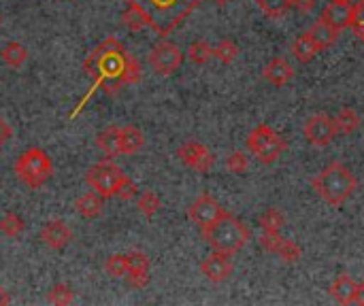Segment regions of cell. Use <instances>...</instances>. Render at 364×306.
<instances>
[{"label":"cell","instance_id":"f35d334b","mask_svg":"<svg viewBox=\"0 0 364 306\" xmlns=\"http://www.w3.org/2000/svg\"><path fill=\"white\" fill-rule=\"evenodd\" d=\"M354 305H364V283L356 285V294H354Z\"/></svg>","mask_w":364,"mask_h":306},{"label":"cell","instance_id":"f1b7e54d","mask_svg":"<svg viewBox=\"0 0 364 306\" xmlns=\"http://www.w3.org/2000/svg\"><path fill=\"white\" fill-rule=\"evenodd\" d=\"M23 230H26V224H23V219H21L17 213H6V215L0 217V232H2L4 236L15 239V236H19Z\"/></svg>","mask_w":364,"mask_h":306},{"label":"cell","instance_id":"ba28073f","mask_svg":"<svg viewBox=\"0 0 364 306\" xmlns=\"http://www.w3.org/2000/svg\"><path fill=\"white\" fill-rule=\"evenodd\" d=\"M181 62H183V53H181V49L175 43L162 40L160 45H156L149 51V64L162 77H168L175 70H179Z\"/></svg>","mask_w":364,"mask_h":306},{"label":"cell","instance_id":"3957f363","mask_svg":"<svg viewBox=\"0 0 364 306\" xmlns=\"http://www.w3.org/2000/svg\"><path fill=\"white\" fill-rule=\"evenodd\" d=\"M314 190L320 194L324 202L331 207H341L346 204L358 190V179L356 175L341 162H331L314 181Z\"/></svg>","mask_w":364,"mask_h":306},{"label":"cell","instance_id":"60d3db41","mask_svg":"<svg viewBox=\"0 0 364 306\" xmlns=\"http://www.w3.org/2000/svg\"><path fill=\"white\" fill-rule=\"evenodd\" d=\"M6 305H11V296L6 294V290L0 285V306H6Z\"/></svg>","mask_w":364,"mask_h":306},{"label":"cell","instance_id":"4fadbf2b","mask_svg":"<svg viewBox=\"0 0 364 306\" xmlns=\"http://www.w3.org/2000/svg\"><path fill=\"white\" fill-rule=\"evenodd\" d=\"M41 241L45 247L53 249V251H60L64 249L70 241H73V230L66 226V222L62 219H51L47 222L43 228H41Z\"/></svg>","mask_w":364,"mask_h":306},{"label":"cell","instance_id":"7c38bea8","mask_svg":"<svg viewBox=\"0 0 364 306\" xmlns=\"http://www.w3.org/2000/svg\"><path fill=\"white\" fill-rule=\"evenodd\" d=\"M235 266L230 262V256H224V253H218L213 251L211 256H207L203 262H200V273L211 281V283H224L230 279Z\"/></svg>","mask_w":364,"mask_h":306},{"label":"cell","instance_id":"8fae6325","mask_svg":"<svg viewBox=\"0 0 364 306\" xmlns=\"http://www.w3.org/2000/svg\"><path fill=\"white\" fill-rule=\"evenodd\" d=\"M224 213H226V211L220 207V202H218L215 198H211L209 194L198 196V198L192 202L190 211H188L190 219H192L200 230H207V228H209L211 224H215Z\"/></svg>","mask_w":364,"mask_h":306},{"label":"cell","instance_id":"f6af8a7d","mask_svg":"<svg viewBox=\"0 0 364 306\" xmlns=\"http://www.w3.org/2000/svg\"><path fill=\"white\" fill-rule=\"evenodd\" d=\"M363 2H364V0H363Z\"/></svg>","mask_w":364,"mask_h":306},{"label":"cell","instance_id":"2e32d148","mask_svg":"<svg viewBox=\"0 0 364 306\" xmlns=\"http://www.w3.org/2000/svg\"><path fill=\"white\" fill-rule=\"evenodd\" d=\"M96 145L109 160L122 155V128H117V126L107 128L105 132H100L96 136Z\"/></svg>","mask_w":364,"mask_h":306},{"label":"cell","instance_id":"8d00e7d4","mask_svg":"<svg viewBox=\"0 0 364 306\" xmlns=\"http://www.w3.org/2000/svg\"><path fill=\"white\" fill-rule=\"evenodd\" d=\"M11 136H13V130H11V126L0 117V149L11 141Z\"/></svg>","mask_w":364,"mask_h":306},{"label":"cell","instance_id":"7bdbcfd3","mask_svg":"<svg viewBox=\"0 0 364 306\" xmlns=\"http://www.w3.org/2000/svg\"><path fill=\"white\" fill-rule=\"evenodd\" d=\"M335 2H354V0H335Z\"/></svg>","mask_w":364,"mask_h":306},{"label":"cell","instance_id":"836d02e7","mask_svg":"<svg viewBox=\"0 0 364 306\" xmlns=\"http://www.w3.org/2000/svg\"><path fill=\"white\" fill-rule=\"evenodd\" d=\"M124 279L128 281L130 288L143 290L149 283V271H128V275Z\"/></svg>","mask_w":364,"mask_h":306},{"label":"cell","instance_id":"d6a6232c","mask_svg":"<svg viewBox=\"0 0 364 306\" xmlns=\"http://www.w3.org/2000/svg\"><path fill=\"white\" fill-rule=\"evenodd\" d=\"M226 168L235 175H243L247 168H250V158L243 153V151H232L228 158H226Z\"/></svg>","mask_w":364,"mask_h":306},{"label":"cell","instance_id":"ac0fdd59","mask_svg":"<svg viewBox=\"0 0 364 306\" xmlns=\"http://www.w3.org/2000/svg\"><path fill=\"white\" fill-rule=\"evenodd\" d=\"M356 281L350 275H339L333 285H331V296L339 302V305H354V294H356Z\"/></svg>","mask_w":364,"mask_h":306},{"label":"cell","instance_id":"9c48e42d","mask_svg":"<svg viewBox=\"0 0 364 306\" xmlns=\"http://www.w3.org/2000/svg\"><path fill=\"white\" fill-rule=\"evenodd\" d=\"M303 134H305V138H307L309 145H314V147H326V145H331L337 138V128H335V121H333L331 115L318 113V115H311L305 121Z\"/></svg>","mask_w":364,"mask_h":306},{"label":"cell","instance_id":"cb8c5ba5","mask_svg":"<svg viewBox=\"0 0 364 306\" xmlns=\"http://www.w3.org/2000/svg\"><path fill=\"white\" fill-rule=\"evenodd\" d=\"M258 224H260L262 232H282V228L286 226V217L279 209L271 207L260 215Z\"/></svg>","mask_w":364,"mask_h":306},{"label":"cell","instance_id":"ee69618b","mask_svg":"<svg viewBox=\"0 0 364 306\" xmlns=\"http://www.w3.org/2000/svg\"><path fill=\"white\" fill-rule=\"evenodd\" d=\"M0 21H2V15H0Z\"/></svg>","mask_w":364,"mask_h":306},{"label":"cell","instance_id":"f546056e","mask_svg":"<svg viewBox=\"0 0 364 306\" xmlns=\"http://www.w3.org/2000/svg\"><path fill=\"white\" fill-rule=\"evenodd\" d=\"M105 268H107V275H109V277H113V279H124V277L128 275V271H130V266H128V256H124V253L111 256V258L107 260Z\"/></svg>","mask_w":364,"mask_h":306},{"label":"cell","instance_id":"9a60e30c","mask_svg":"<svg viewBox=\"0 0 364 306\" xmlns=\"http://www.w3.org/2000/svg\"><path fill=\"white\" fill-rule=\"evenodd\" d=\"M262 77L273 83L275 87H284L286 83H290L294 79V66L286 60V58H273L264 70H262Z\"/></svg>","mask_w":364,"mask_h":306},{"label":"cell","instance_id":"4dcf8cb0","mask_svg":"<svg viewBox=\"0 0 364 306\" xmlns=\"http://www.w3.org/2000/svg\"><path fill=\"white\" fill-rule=\"evenodd\" d=\"M258 6H260L262 13L277 19V17L286 15L292 9V0H258Z\"/></svg>","mask_w":364,"mask_h":306},{"label":"cell","instance_id":"d6986e66","mask_svg":"<svg viewBox=\"0 0 364 306\" xmlns=\"http://www.w3.org/2000/svg\"><path fill=\"white\" fill-rule=\"evenodd\" d=\"M75 209H77V213H79L83 219H96V217L102 213V198H100L96 192L81 194V196L75 200Z\"/></svg>","mask_w":364,"mask_h":306},{"label":"cell","instance_id":"484cf974","mask_svg":"<svg viewBox=\"0 0 364 306\" xmlns=\"http://www.w3.org/2000/svg\"><path fill=\"white\" fill-rule=\"evenodd\" d=\"M273 256H277L279 260H284V262H288V264H294V262H299V260H301L303 249H301L294 241H290V239H284V236H282V241H279V245H277V249H275V253H273Z\"/></svg>","mask_w":364,"mask_h":306},{"label":"cell","instance_id":"74e56055","mask_svg":"<svg viewBox=\"0 0 364 306\" xmlns=\"http://www.w3.org/2000/svg\"><path fill=\"white\" fill-rule=\"evenodd\" d=\"M292 6L299 9L301 13H309L316 6V0H292Z\"/></svg>","mask_w":364,"mask_h":306},{"label":"cell","instance_id":"b9f144b4","mask_svg":"<svg viewBox=\"0 0 364 306\" xmlns=\"http://www.w3.org/2000/svg\"><path fill=\"white\" fill-rule=\"evenodd\" d=\"M213 2H218V4H226V2H230V0H213Z\"/></svg>","mask_w":364,"mask_h":306},{"label":"cell","instance_id":"1f68e13d","mask_svg":"<svg viewBox=\"0 0 364 306\" xmlns=\"http://www.w3.org/2000/svg\"><path fill=\"white\" fill-rule=\"evenodd\" d=\"M73 290L66 285V283H55L51 290H49V294H47V302H51V305H58V306H66L73 302Z\"/></svg>","mask_w":364,"mask_h":306},{"label":"cell","instance_id":"5b68a950","mask_svg":"<svg viewBox=\"0 0 364 306\" xmlns=\"http://www.w3.org/2000/svg\"><path fill=\"white\" fill-rule=\"evenodd\" d=\"M13 170H15L17 179L21 183H26L28 187H32V190L43 187L53 175V166H51L49 155L38 147H32V149L23 151L19 155V160L15 162Z\"/></svg>","mask_w":364,"mask_h":306},{"label":"cell","instance_id":"7402d4cb","mask_svg":"<svg viewBox=\"0 0 364 306\" xmlns=\"http://www.w3.org/2000/svg\"><path fill=\"white\" fill-rule=\"evenodd\" d=\"M145 145V134L136 126L122 128V155H132L141 151Z\"/></svg>","mask_w":364,"mask_h":306},{"label":"cell","instance_id":"ab89813d","mask_svg":"<svg viewBox=\"0 0 364 306\" xmlns=\"http://www.w3.org/2000/svg\"><path fill=\"white\" fill-rule=\"evenodd\" d=\"M352 28H354V32L360 36V40L364 43V21H354V23H352Z\"/></svg>","mask_w":364,"mask_h":306},{"label":"cell","instance_id":"277c9868","mask_svg":"<svg viewBox=\"0 0 364 306\" xmlns=\"http://www.w3.org/2000/svg\"><path fill=\"white\" fill-rule=\"evenodd\" d=\"M200 234L213 251L230 256V258L235 253H239L252 236L250 228L241 219L230 215L228 211L215 224H211L207 230H200Z\"/></svg>","mask_w":364,"mask_h":306},{"label":"cell","instance_id":"e575fe53","mask_svg":"<svg viewBox=\"0 0 364 306\" xmlns=\"http://www.w3.org/2000/svg\"><path fill=\"white\" fill-rule=\"evenodd\" d=\"M128 266L130 271H149V258L143 251H132L128 253Z\"/></svg>","mask_w":364,"mask_h":306},{"label":"cell","instance_id":"ffe728a7","mask_svg":"<svg viewBox=\"0 0 364 306\" xmlns=\"http://www.w3.org/2000/svg\"><path fill=\"white\" fill-rule=\"evenodd\" d=\"M318 53H320V49H318V45L314 43V38H311L309 32L301 34V36L292 43V55H294V60H299L301 64H309Z\"/></svg>","mask_w":364,"mask_h":306},{"label":"cell","instance_id":"603a6c76","mask_svg":"<svg viewBox=\"0 0 364 306\" xmlns=\"http://www.w3.org/2000/svg\"><path fill=\"white\" fill-rule=\"evenodd\" d=\"M0 55H2V62H4V64H9V66H13V68H19V66L28 60V49H26L21 43L13 40V43L4 45V49L0 51Z\"/></svg>","mask_w":364,"mask_h":306},{"label":"cell","instance_id":"d590c367","mask_svg":"<svg viewBox=\"0 0 364 306\" xmlns=\"http://www.w3.org/2000/svg\"><path fill=\"white\" fill-rule=\"evenodd\" d=\"M136 194H139V190H136L134 181L130 177H126L124 183H122V187H119V192H117V196L122 200H132V198H136Z\"/></svg>","mask_w":364,"mask_h":306},{"label":"cell","instance_id":"30bf717a","mask_svg":"<svg viewBox=\"0 0 364 306\" xmlns=\"http://www.w3.org/2000/svg\"><path fill=\"white\" fill-rule=\"evenodd\" d=\"M177 158L192 170L207 175L213 166H215V155L200 143L196 141H188L177 149Z\"/></svg>","mask_w":364,"mask_h":306},{"label":"cell","instance_id":"44dd1931","mask_svg":"<svg viewBox=\"0 0 364 306\" xmlns=\"http://www.w3.org/2000/svg\"><path fill=\"white\" fill-rule=\"evenodd\" d=\"M333 121H335L337 134H343V136H348V134H354V132L360 128V124H363L360 115H358L354 109H350V106L341 109V111H339V113L333 117Z\"/></svg>","mask_w":364,"mask_h":306},{"label":"cell","instance_id":"83f0119b","mask_svg":"<svg viewBox=\"0 0 364 306\" xmlns=\"http://www.w3.org/2000/svg\"><path fill=\"white\" fill-rule=\"evenodd\" d=\"M136 207H139V211H141L145 217H154V215L160 211L162 202H160V196H158L156 192L147 190V192L139 194V198H136Z\"/></svg>","mask_w":364,"mask_h":306},{"label":"cell","instance_id":"7a4b0ae2","mask_svg":"<svg viewBox=\"0 0 364 306\" xmlns=\"http://www.w3.org/2000/svg\"><path fill=\"white\" fill-rule=\"evenodd\" d=\"M122 21L130 30L151 28L160 36H168L203 0H124Z\"/></svg>","mask_w":364,"mask_h":306},{"label":"cell","instance_id":"5bb4252c","mask_svg":"<svg viewBox=\"0 0 364 306\" xmlns=\"http://www.w3.org/2000/svg\"><path fill=\"white\" fill-rule=\"evenodd\" d=\"M320 19H324L326 23H331L333 28H337L341 32V30H346V28H350L354 23V2H335V0H331L324 6Z\"/></svg>","mask_w":364,"mask_h":306},{"label":"cell","instance_id":"52a82bcc","mask_svg":"<svg viewBox=\"0 0 364 306\" xmlns=\"http://www.w3.org/2000/svg\"><path fill=\"white\" fill-rule=\"evenodd\" d=\"M126 175L119 166H115L111 160L98 162L94 164L87 173H85V181L87 185L105 200V198H113L117 196L122 183H124Z\"/></svg>","mask_w":364,"mask_h":306},{"label":"cell","instance_id":"e0dca14e","mask_svg":"<svg viewBox=\"0 0 364 306\" xmlns=\"http://www.w3.org/2000/svg\"><path fill=\"white\" fill-rule=\"evenodd\" d=\"M309 34H311V38H314V43L318 45L320 51L333 47V45L337 43V38H339V30L333 28L331 23H326L324 19H318V21L309 28Z\"/></svg>","mask_w":364,"mask_h":306},{"label":"cell","instance_id":"6da1fadb","mask_svg":"<svg viewBox=\"0 0 364 306\" xmlns=\"http://www.w3.org/2000/svg\"><path fill=\"white\" fill-rule=\"evenodd\" d=\"M83 70L87 77H92V87L90 92L81 98L79 106L70 113V119H75L79 115V111L90 102V98L94 96L96 89H105L109 94L117 92L119 87L126 85H134L141 81L143 70L136 58H132L128 53V49L113 36H109L107 40H102L83 62Z\"/></svg>","mask_w":364,"mask_h":306},{"label":"cell","instance_id":"4316f807","mask_svg":"<svg viewBox=\"0 0 364 306\" xmlns=\"http://www.w3.org/2000/svg\"><path fill=\"white\" fill-rule=\"evenodd\" d=\"M188 58L196 64V66H205L211 58H213V47L207 40H194L188 49Z\"/></svg>","mask_w":364,"mask_h":306},{"label":"cell","instance_id":"d4e9b609","mask_svg":"<svg viewBox=\"0 0 364 306\" xmlns=\"http://www.w3.org/2000/svg\"><path fill=\"white\" fill-rule=\"evenodd\" d=\"M213 58L220 60L222 64H232L239 58V45L230 38H224L213 47Z\"/></svg>","mask_w":364,"mask_h":306},{"label":"cell","instance_id":"8992f818","mask_svg":"<svg viewBox=\"0 0 364 306\" xmlns=\"http://www.w3.org/2000/svg\"><path fill=\"white\" fill-rule=\"evenodd\" d=\"M247 149L252 151V155H256V160L260 164H273L288 149V143L269 124H260V126H256L250 132V136H247Z\"/></svg>","mask_w":364,"mask_h":306}]
</instances>
